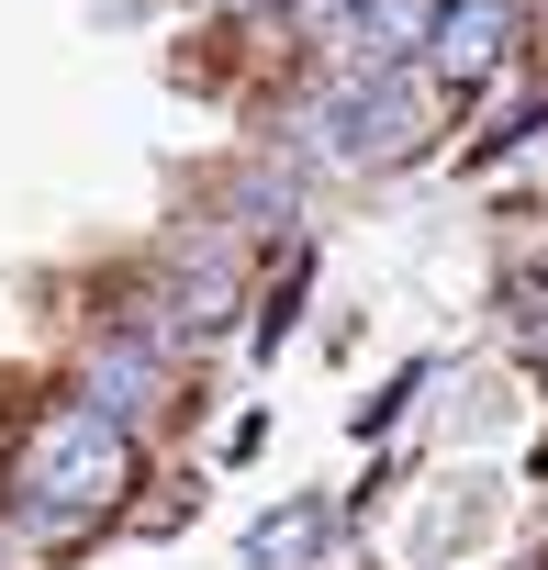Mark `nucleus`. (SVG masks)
<instances>
[{
    "instance_id": "1",
    "label": "nucleus",
    "mask_w": 548,
    "mask_h": 570,
    "mask_svg": "<svg viewBox=\"0 0 548 570\" xmlns=\"http://www.w3.org/2000/svg\"><path fill=\"white\" fill-rule=\"evenodd\" d=\"M124 492H135V425L101 414L90 392H57L12 459V525L35 548H79L124 514Z\"/></svg>"
},
{
    "instance_id": "2",
    "label": "nucleus",
    "mask_w": 548,
    "mask_h": 570,
    "mask_svg": "<svg viewBox=\"0 0 548 570\" xmlns=\"http://www.w3.org/2000/svg\"><path fill=\"white\" fill-rule=\"evenodd\" d=\"M303 124L336 168H403V157H425L448 135V90L425 68H336Z\"/></svg>"
},
{
    "instance_id": "3",
    "label": "nucleus",
    "mask_w": 548,
    "mask_h": 570,
    "mask_svg": "<svg viewBox=\"0 0 548 570\" xmlns=\"http://www.w3.org/2000/svg\"><path fill=\"white\" fill-rule=\"evenodd\" d=\"M515 46H526V12H515V0H448V12H437V46H425V79H437L448 101H481V90L515 68Z\"/></svg>"
},
{
    "instance_id": "4",
    "label": "nucleus",
    "mask_w": 548,
    "mask_h": 570,
    "mask_svg": "<svg viewBox=\"0 0 548 570\" xmlns=\"http://www.w3.org/2000/svg\"><path fill=\"white\" fill-rule=\"evenodd\" d=\"M437 12H448V0H359V12L325 35V57L336 68H425Z\"/></svg>"
},
{
    "instance_id": "5",
    "label": "nucleus",
    "mask_w": 548,
    "mask_h": 570,
    "mask_svg": "<svg viewBox=\"0 0 548 570\" xmlns=\"http://www.w3.org/2000/svg\"><path fill=\"white\" fill-rule=\"evenodd\" d=\"M168 392H179V381H168V358H157V347H135V336H112V347L90 358V403H101V414H124V425L168 414Z\"/></svg>"
},
{
    "instance_id": "6",
    "label": "nucleus",
    "mask_w": 548,
    "mask_h": 570,
    "mask_svg": "<svg viewBox=\"0 0 548 570\" xmlns=\"http://www.w3.org/2000/svg\"><path fill=\"white\" fill-rule=\"evenodd\" d=\"M325 525H336V514H325L314 492H303V503H281V514H257V525H246V570H314Z\"/></svg>"
},
{
    "instance_id": "7",
    "label": "nucleus",
    "mask_w": 548,
    "mask_h": 570,
    "mask_svg": "<svg viewBox=\"0 0 548 570\" xmlns=\"http://www.w3.org/2000/svg\"><path fill=\"white\" fill-rule=\"evenodd\" d=\"M303 292H314V246H292V268L257 292V347H281V336L303 325Z\"/></svg>"
},
{
    "instance_id": "8",
    "label": "nucleus",
    "mask_w": 548,
    "mask_h": 570,
    "mask_svg": "<svg viewBox=\"0 0 548 570\" xmlns=\"http://www.w3.org/2000/svg\"><path fill=\"white\" fill-rule=\"evenodd\" d=\"M414 392H425V370H403V381H392V392H370V403H359V436H381V425H392V414H403V403H414Z\"/></svg>"
}]
</instances>
